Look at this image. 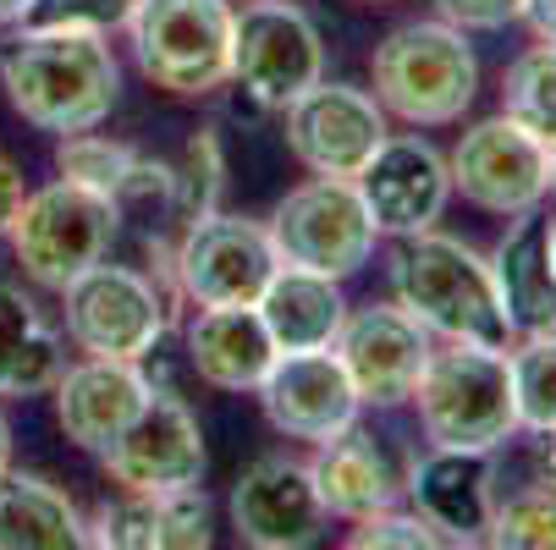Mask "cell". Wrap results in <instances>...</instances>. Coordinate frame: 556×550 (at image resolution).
<instances>
[{
    "instance_id": "obj_31",
    "label": "cell",
    "mask_w": 556,
    "mask_h": 550,
    "mask_svg": "<svg viewBox=\"0 0 556 550\" xmlns=\"http://www.w3.org/2000/svg\"><path fill=\"white\" fill-rule=\"evenodd\" d=\"M172 193H177V226L188 231L199 215L215 209V193H220V149L210 132H199L182 154V166H172Z\"/></svg>"
},
{
    "instance_id": "obj_16",
    "label": "cell",
    "mask_w": 556,
    "mask_h": 550,
    "mask_svg": "<svg viewBox=\"0 0 556 550\" xmlns=\"http://www.w3.org/2000/svg\"><path fill=\"white\" fill-rule=\"evenodd\" d=\"M408 468H414V457L386 430L353 419L342 435L320 440V457L308 462V474L326 501V517L358 523V517H375L408 496Z\"/></svg>"
},
{
    "instance_id": "obj_4",
    "label": "cell",
    "mask_w": 556,
    "mask_h": 550,
    "mask_svg": "<svg viewBox=\"0 0 556 550\" xmlns=\"http://www.w3.org/2000/svg\"><path fill=\"white\" fill-rule=\"evenodd\" d=\"M369 77H375L380 111L403 116L408 127L463 121V111L473 105V94H480V61H473V44L446 17L391 28L369 55Z\"/></svg>"
},
{
    "instance_id": "obj_39",
    "label": "cell",
    "mask_w": 556,
    "mask_h": 550,
    "mask_svg": "<svg viewBox=\"0 0 556 550\" xmlns=\"http://www.w3.org/2000/svg\"><path fill=\"white\" fill-rule=\"evenodd\" d=\"M23 12H28V0H0V28H7V23H23Z\"/></svg>"
},
{
    "instance_id": "obj_33",
    "label": "cell",
    "mask_w": 556,
    "mask_h": 550,
    "mask_svg": "<svg viewBox=\"0 0 556 550\" xmlns=\"http://www.w3.org/2000/svg\"><path fill=\"white\" fill-rule=\"evenodd\" d=\"M348 545L353 550H375V545H396V550H435V545H452L430 517H419V512H396V507H386V512H375V517H358V528L348 534Z\"/></svg>"
},
{
    "instance_id": "obj_10",
    "label": "cell",
    "mask_w": 556,
    "mask_h": 550,
    "mask_svg": "<svg viewBox=\"0 0 556 550\" xmlns=\"http://www.w3.org/2000/svg\"><path fill=\"white\" fill-rule=\"evenodd\" d=\"M452 193L491 215H523L551 193V143L523 132L513 116L473 121L452 149Z\"/></svg>"
},
{
    "instance_id": "obj_32",
    "label": "cell",
    "mask_w": 556,
    "mask_h": 550,
    "mask_svg": "<svg viewBox=\"0 0 556 550\" xmlns=\"http://www.w3.org/2000/svg\"><path fill=\"white\" fill-rule=\"evenodd\" d=\"M138 12V0H28L23 28H84V34H116Z\"/></svg>"
},
{
    "instance_id": "obj_5",
    "label": "cell",
    "mask_w": 556,
    "mask_h": 550,
    "mask_svg": "<svg viewBox=\"0 0 556 550\" xmlns=\"http://www.w3.org/2000/svg\"><path fill=\"white\" fill-rule=\"evenodd\" d=\"M231 0H138L127 17L132 61L154 89L199 100L231 84Z\"/></svg>"
},
{
    "instance_id": "obj_30",
    "label": "cell",
    "mask_w": 556,
    "mask_h": 550,
    "mask_svg": "<svg viewBox=\"0 0 556 550\" xmlns=\"http://www.w3.org/2000/svg\"><path fill=\"white\" fill-rule=\"evenodd\" d=\"M485 545H496V550H556V490L529 485V490H513L507 501H496Z\"/></svg>"
},
{
    "instance_id": "obj_36",
    "label": "cell",
    "mask_w": 556,
    "mask_h": 550,
    "mask_svg": "<svg viewBox=\"0 0 556 550\" xmlns=\"http://www.w3.org/2000/svg\"><path fill=\"white\" fill-rule=\"evenodd\" d=\"M529 468L540 485L556 490V430H529Z\"/></svg>"
},
{
    "instance_id": "obj_26",
    "label": "cell",
    "mask_w": 556,
    "mask_h": 550,
    "mask_svg": "<svg viewBox=\"0 0 556 550\" xmlns=\"http://www.w3.org/2000/svg\"><path fill=\"white\" fill-rule=\"evenodd\" d=\"M66 358L61 336L45 325V314L23 286L0 281V397H39L55 391Z\"/></svg>"
},
{
    "instance_id": "obj_21",
    "label": "cell",
    "mask_w": 556,
    "mask_h": 550,
    "mask_svg": "<svg viewBox=\"0 0 556 550\" xmlns=\"http://www.w3.org/2000/svg\"><path fill=\"white\" fill-rule=\"evenodd\" d=\"M491 276H496L513 336L556 331V254H551V215L540 204L513 215V226L502 231V243L491 254Z\"/></svg>"
},
{
    "instance_id": "obj_28",
    "label": "cell",
    "mask_w": 556,
    "mask_h": 550,
    "mask_svg": "<svg viewBox=\"0 0 556 550\" xmlns=\"http://www.w3.org/2000/svg\"><path fill=\"white\" fill-rule=\"evenodd\" d=\"M507 358H513V391H518V424L556 430V331L518 336Z\"/></svg>"
},
{
    "instance_id": "obj_42",
    "label": "cell",
    "mask_w": 556,
    "mask_h": 550,
    "mask_svg": "<svg viewBox=\"0 0 556 550\" xmlns=\"http://www.w3.org/2000/svg\"><path fill=\"white\" fill-rule=\"evenodd\" d=\"M369 7H386V0H369Z\"/></svg>"
},
{
    "instance_id": "obj_24",
    "label": "cell",
    "mask_w": 556,
    "mask_h": 550,
    "mask_svg": "<svg viewBox=\"0 0 556 550\" xmlns=\"http://www.w3.org/2000/svg\"><path fill=\"white\" fill-rule=\"evenodd\" d=\"M254 308H260L276 353H320L337 342V331L348 320V297H342L337 276L298 270V265H276V276L265 281Z\"/></svg>"
},
{
    "instance_id": "obj_25",
    "label": "cell",
    "mask_w": 556,
    "mask_h": 550,
    "mask_svg": "<svg viewBox=\"0 0 556 550\" xmlns=\"http://www.w3.org/2000/svg\"><path fill=\"white\" fill-rule=\"evenodd\" d=\"M89 545V523L77 517L66 490L39 474H0V550H77Z\"/></svg>"
},
{
    "instance_id": "obj_23",
    "label": "cell",
    "mask_w": 556,
    "mask_h": 550,
    "mask_svg": "<svg viewBox=\"0 0 556 550\" xmlns=\"http://www.w3.org/2000/svg\"><path fill=\"white\" fill-rule=\"evenodd\" d=\"M89 545L105 550H204L210 501L204 490H127L89 528Z\"/></svg>"
},
{
    "instance_id": "obj_27",
    "label": "cell",
    "mask_w": 556,
    "mask_h": 550,
    "mask_svg": "<svg viewBox=\"0 0 556 550\" xmlns=\"http://www.w3.org/2000/svg\"><path fill=\"white\" fill-rule=\"evenodd\" d=\"M502 116H513L540 143H556V44H529L502 72Z\"/></svg>"
},
{
    "instance_id": "obj_40",
    "label": "cell",
    "mask_w": 556,
    "mask_h": 550,
    "mask_svg": "<svg viewBox=\"0 0 556 550\" xmlns=\"http://www.w3.org/2000/svg\"><path fill=\"white\" fill-rule=\"evenodd\" d=\"M551 193H556V143H551Z\"/></svg>"
},
{
    "instance_id": "obj_37",
    "label": "cell",
    "mask_w": 556,
    "mask_h": 550,
    "mask_svg": "<svg viewBox=\"0 0 556 550\" xmlns=\"http://www.w3.org/2000/svg\"><path fill=\"white\" fill-rule=\"evenodd\" d=\"M518 17L534 28V39L556 44V0H523V12H518Z\"/></svg>"
},
{
    "instance_id": "obj_29",
    "label": "cell",
    "mask_w": 556,
    "mask_h": 550,
    "mask_svg": "<svg viewBox=\"0 0 556 550\" xmlns=\"http://www.w3.org/2000/svg\"><path fill=\"white\" fill-rule=\"evenodd\" d=\"M138 161H143L138 149L111 143V138H100L94 127H89V132H66L61 149H55L61 177L84 182V188H94V193H105V199H116V193L127 188V177L138 171Z\"/></svg>"
},
{
    "instance_id": "obj_13",
    "label": "cell",
    "mask_w": 556,
    "mask_h": 550,
    "mask_svg": "<svg viewBox=\"0 0 556 550\" xmlns=\"http://www.w3.org/2000/svg\"><path fill=\"white\" fill-rule=\"evenodd\" d=\"M111 485L122 490H199L204 485V430L172 391H149L138 419L100 451Z\"/></svg>"
},
{
    "instance_id": "obj_34",
    "label": "cell",
    "mask_w": 556,
    "mask_h": 550,
    "mask_svg": "<svg viewBox=\"0 0 556 550\" xmlns=\"http://www.w3.org/2000/svg\"><path fill=\"white\" fill-rule=\"evenodd\" d=\"M435 7H441V17H446L452 28H463V34H496V28L518 23L523 0H435Z\"/></svg>"
},
{
    "instance_id": "obj_38",
    "label": "cell",
    "mask_w": 556,
    "mask_h": 550,
    "mask_svg": "<svg viewBox=\"0 0 556 550\" xmlns=\"http://www.w3.org/2000/svg\"><path fill=\"white\" fill-rule=\"evenodd\" d=\"M12 468V424H7V413H0V474Z\"/></svg>"
},
{
    "instance_id": "obj_6",
    "label": "cell",
    "mask_w": 556,
    "mask_h": 550,
    "mask_svg": "<svg viewBox=\"0 0 556 550\" xmlns=\"http://www.w3.org/2000/svg\"><path fill=\"white\" fill-rule=\"evenodd\" d=\"M116 231H122L116 199L61 177V182H50V188L23 199L7 238H12V254L28 270V281L61 292L66 281H77L84 270H94L111 254Z\"/></svg>"
},
{
    "instance_id": "obj_9",
    "label": "cell",
    "mask_w": 556,
    "mask_h": 550,
    "mask_svg": "<svg viewBox=\"0 0 556 550\" xmlns=\"http://www.w3.org/2000/svg\"><path fill=\"white\" fill-rule=\"evenodd\" d=\"M326 77V44L298 7L254 0L231 23V84L265 111H287Z\"/></svg>"
},
{
    "instance_id": "obj_12",
    "label": "cell",
    "mask_w": 556,
    "mask_h": 550,
    "mask_svg": "<svg viewBox=\"0 0 556 550\" xmlns=\"http://www.w3.org/2000/svg\"><path fill=\"white\" fill-rule=\"evenodd\" d=\"M364 408H403L430 358V331L403 303H364L348 308V320L331 342Z\"/></svg>"
},
{
    "instance_id": "obj_19",
    "label": "cell",
    "mask_w": 556,
    "mask_h": 550,
    "mask_svg": "<svg viewBox=\"0 0 556 550\" xmlns=\"http://www.w3.org/2000/svg\"><path fill=\"white\" fill-rule=\"evenodd\" d=\"M408 501L452 545H485V528L496 512V457L435 446L425 462L408 468Z\"/></svg>"
},
{
    "instance_id": "obj_35",
    "label": "cell",
    "mask_w": 556,
    "mask_h": 550,
    "mask_svg": "<svg viewBox=\"0 0 556 550\" xmlns=\"http://www.w3.org/2000/svg\"><path fill=\"white\" fill-rule=\"evenodd\" d=\"M23 171L12 166V161H0V238L12 231V220H17V209H23Z\"/></svg>"
},
{
    "instance_id": "obj_17",
    "label": "cell",
    "mask_w": 556,
    "mask_h": 550,
    "mask_svg": "<svg viewBox=\"0 0 556 550\" xmlns=\"http://www.w3.org/2000/svg\"><path fill=\"white\" fill-rule=\"evenodd\" d=\"M231 528L254 550H303L326 534V501L308 462L260 457L231 485Z\"/></svg>"
},
{
    "instance_id": "obj_1",
    "label": "cell",
    "mask_w": 556,
    "mask_h": 550,
    "mask_svg": "<svg viewBox=\"0 0 556 550\" xmlns=\"http://www.w3.org/2000/svg\"><path fill=\"white\" fill-rule=\"evenodd\" d=\"M0 84L12 111L39 132H89L116 111L122 72L105 34L84 28H23L0 50Z\"/></svg>"
},
{
    "instance_id": "obj_15",
    "label": "cell",
    "mask_w": 556,
    "mask_h": 550,
    "mask_svg": "<svg viewBox=\"0 0 556 550\" xmlns=\"http://www.w3.org/2000/svg\"><path fill=\"white\" fill-rule=\"evenodd\" d=\"M353 182H358V199H364L375 231H391V238H419V231H430L452 199L446 154L419 132H403V138L386 132V143L369 154V166Z\"/></svg>"
},
{
    "instance_id": "obj_7",
    "label": "cell",
    "mask_w": 556,
    "mask_h": 550,
    "mask_svg": "<svg viewBox=\"0 0 556 550\" xmlns=\"http://www.w3.org/2000/svg\"><path fill=\"white\" fill-rule=\"evenodd\" d=\"M66 336L89 358H127L143 363L166 336V297L132 265H94L61 286Z\"/></svg>"
},
{
    "instance_id": "obj_3",
    "label": "cell",
    "mask_w": 556,
    "mask_h": 550,
    "mask_svg": "<svg viewBox=\"0 0 556 550\" xmlns=\"http://www.w3.org/2000/svg\"><path fill=\"white\" fill-rule=\"evenodd\" d=\"M408 402L419 408L430 446L496 451L523 430L518 391H513V358L496 347H468V342H446L441 353L430 347L425 374Z\"/></svg>"
},
{
    "instance_id": "obj_14",
    "label": "cell",
    "mask_w": 556,
    "mask_h": 550,
    "mask_svg": "<svg viewBox=\"0 0 556 550\" xmlns=\"http://www.w3.org/2000/svg\"><path fill=\"white\" fill-rule=\"evenodd\" d=\"M287 149L314 171V177H358L369 154L386 143V111L375 94L353 84H314L303 89L287 111Z\"/></svg>"
},
{
    "instance_id": "obj_11",
    "label": "cell",
    "mask_w": 556,
    "mask_h": 550,
    "mask_svg": "<svg viewBox=\"0 0 556 550\" xmlns=\"http://www.w3.org/2000/svg\"><path fill=\"white\" fill-rule=\"evenodd\" d=\"M276 243L260 220L243 215H199L172 254V276L188 303H260L265 281L276 276Z\"/></svg>"
},
{
    "instance_id": "obj_8",
    "label": "cell",
    "mask_w": 556,
    "mask_h": 550,
    "mask_svg": "<svg viewBox=\"0 0 556 550\" xmlns=\"http://www.w3.org/2000/svg\"><path fill=\"white\" fill-rule=\"evenodd\" d=\"M265 231H270L281 265L320 270L337 281L364 270V259L375 254V238H380L358 199V182H348V177H314V182L292 188L276 204Z\"/></svg>"
},
{
    "instance_id": "obj_41",
    "label": "cell",
    "mask_w": 556,
    "mask_h": 550,
    "mask_svg": "<svg viewBox=\"0 0 556 550\" xmlns=\"http://www.w3.org/2000/svg\"><path fill=\"white\" fill-rule=\"evenodd\" d=\"M551 254H556V220H551Z\"/></svg>"
},
{
    "instance_id": "obj_20",
    "label": "cell",
    "mask_w": 556,
    "mask_h": 550,
    "mask_svg": "<svg viewBox=\"0 0 556 550\" xmlns=\"http://www.w3.org/2000/svg\"><path fill=\"white\" fill-rule=\"evenodd\" d=\"M149 374L127 358H89L77 369H61L55 380V419L77 451H105L149 402Z\"/></svg>"
},
{
    "instance_id": "obj_18",
    "label": "cell",
    "mask_w": 556,
    "mask_h": 550,
    "mask_svg": "<svg viewBox=\"0 0 556 550\" xmlns=\"http://www.w3.org/2000/svg\"><path fill=\"white\" fill-rule=\"evenodd\" d=\"M260 402H265V419L281 435L314 440V446L342 435L364 408L342 358L331 347H320V353H276L270 374L260 380Z\"/></svg>"
},
{
    "instance_id": "obj_2",
    "label": "cell",
    "mask_w": 556,
    "mask_h": 550,
    "mask_svg": "<svg viewBox=\"0 0 556 550\" xmlns=\"http://www.w3.org/2000/svg\"><path fill=\"white\" fill-rule=\"evenodd\" d=\"M391 292L441 342L496 347V353H507L518 342L507 325L491 259H480L468 243L446 238L435 226L419 231V238H403V254L391 265Z\"/></svg>"
},
{
    "instance_id": "obj_22",
    "label": "cell",
    "mask_w": 556,
    "mask_h": 550,
    "mask_svg": "<svg viewBox=\"0 0 556 550\" xmlns=\"http://www.w3.org/2000/svg\"><path fill=\"white\" fill-rule=\"evenodd\" d=\"M188 363L215 391H260L276 363V342L254 303H210L188 320Z\"/></svg>"
}]
</instances>
